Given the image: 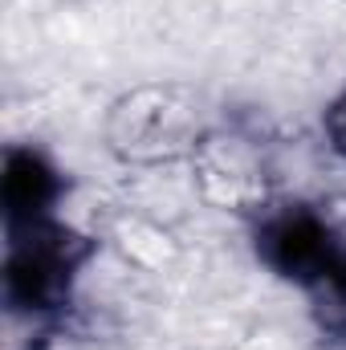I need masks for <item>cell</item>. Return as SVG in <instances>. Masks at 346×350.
<instances>
[{
  "label": "cell",
  "mask_w": 346,
  "mask_h": 350,
  "mask_svg": "<svg viewBox=\"0 0 346 350\" xmlns=\"http://www.w3.org/2000/svg\"><path fill=\"white\" fill-rule=\"evenodd\" d=\"M106 147L135 167L196 159L208 143V106L191 86L155 82L127 90L106 114Z\"/></svg>",
  "instance_id": "cell-1"
},
{
  "label": "cell",
  "mask_w": 346,
  "mask_h": 350,
  "mask_svg": "<svg viewBox=\"0 0 346 350\" xmlns=\"http://www.w3.org/2000/svg\"><path fill=\"white\" fill-rule=\"evenodd\" d=\"M94 245L82 232H74L62 220H37L8 228L4 245V310L8 314H33L53 318L70 293L74 281L90 261Z\"/></svg>",
  "instance_id": "cell-2"
},
{
  "label": "cell",
  "mask_w": 346,
  "mask_h": 350,
  "mask_svg": "<svg viewBox=\"0 0 346 350\" xmlns=\"http://www.w3.org/2000/svg\"><path fill=\"white\" fill-rule=\"evenodd\" d=\"M338 253H343V245H338L334 228L326 224V216H318L306 204L273 208L257 224V257L281 281H293L302 289L310 281H318Z\"/></svg>",
  "instance_id": "cell-3"
},
{
  "label": "cell",
  "mask_w": 346,
  "mask_h": 350,
  "mask_svg": "<svg viewBox=\"0 0 346 350\" xmlns=\"http://www.w3.org/2000/svg\"><path fill=\"white\" fill-rule=\"evenodd\" d=\"M66 191V175L53 167V159L37 147L12 143L4 151V167H0V204H4V224L21 228V224H37L49 220L57 200Z\"/></svg>",
  "instance_id": "cell-4"
},
{
  "label": "cell",
  "mask_w": 346,
  "mask_h": 350,
  "mask_svg": "<svg viewBox=\"0 0 346 350\" xmlns=\"http://www.w3.org/2000/svg\"><path fill=\"white\" fill-rule=\"evenodd\" d=\"M306 293H310L314 318H318L326 330L346 334V249L330 261V269H326L318 281L306 285Z\"/></svg>",
  "instance_id": "cell-5"
},
{
  "label": "cell",
  "mask_w": 346,
  "mask_h": 350,
  "mask_svg": "<svg viewBox=\"0 0 346 350\" xmlns=\"http://www.w3.org/2000/svg\"><path fill=\"white\" fill-rule=\"evenodd\" d=\"M322 131H326L330 147L346 159V90L330 102V106H326V114H322Z\"/></svg>",
  "instance_id": "cell-6"
}]
</instances>
